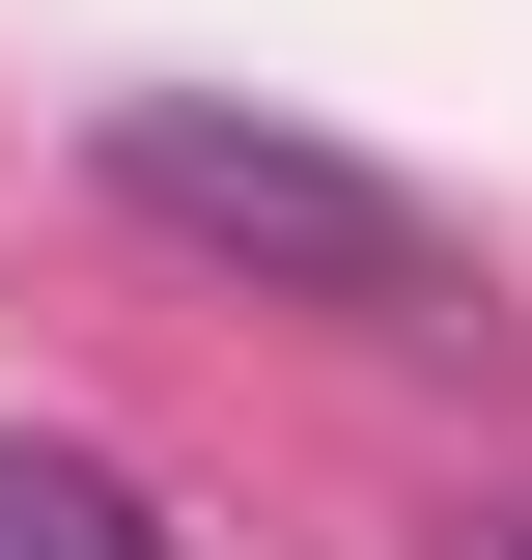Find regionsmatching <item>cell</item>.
<instances>
[{
	"label": "cell",
	"instance_id": "1",
	"mask_svg": "<svg viewBox=\"0 0 532 560\" xmlns=\"http://www.w3.org/2000/svg\"><path fill=\"white\" fill-rule=\"evenodd\" d=\"M140 224L197 280H253V308H336V337H449L476 308V253L365 168V140H309V113H197V84H113V140H84Z\"/></svg>",
	"mask_w": 532,
	"mask_h": 560
},
{
	"label": "cell",
	"instance_id": "2",
	"mask_svg": "<svg viewBox=\"0 0 532 560\" xmlns=\"http://www.w3.org/2000/svg\"><path fill=\"white\" fill-rule=\"evenodd\" d=\"M0 560H169V504H140L113 448H28V420H0Z\"/></svg>",
	"mask_w": 532,
	"mask_h": 560
},
{
	"label": "cell",
	"instance_id": "3",
	"mask_svg": "<svg viewBox=\"0 0 532 560\" xmlns=\"http://www.w3.org/2000/svg\"><path fill=\"white\" fill-rule=\"evenodd\" d=\"M449 560H532V504H476V533H449Z\"/></svg>",
	"mask_w": 532,
	"mask_h": 560
}]
</instances>
